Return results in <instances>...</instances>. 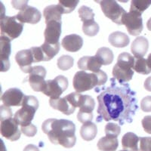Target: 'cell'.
I'll return each instance as SVG.
<instances>
[{
	"label": "cell",
	"instance_id": "cb8c5ba5",
	"mask_svg": "<svg viewBox=\"0 0 151 151\" xmlns=\"http://www.w3.org/2000/svg\"><path fill=\"white\" fill-rule=\"evenodd\" d=\"M97 146L101 151H116L118 148L119 141L117 137L105 136L98 141Z\"/></svg>",
	"mask_w": 151,
	"mask_h": 151
},
{
	"label": "cell",
	"instance_id": "9c48e42d",
	"mask_svg": "<svg viewBox=\"0 0 151 151\" xmlns=\"http://www.w3.org/2000/svg\"><path fill=\"white\" fill-rule=\"evenodd\" d=\"M122 24L125 25L129 33L137 36L143 30V19L141 14L134 12H129L123 16Z\"/></svg>",
	"mask_w": 151,
	"mask_h": 151
},
{
	"label": "cell",
	"instance_id": "f1b7e54d",
	"mask_svg": "<svg viewBox=\"0 0 151 151\" xmlns=\"http://www.w3.org/2000/svg\"><path fill=\"white\" fill-rule=\"evenodd\" d=\"M151 5V0H133L131 2V7L129 12H137L142 14L143 12L150 7Z\"/></svg>",
	"mask_w": 151,
	"mask_h": 151
},
{
	"label": "cell",
	"instance_id": "8d00e7d4",
	"mask_svg": "<svg viewBox=\"0 0 151 151\" xmlns=\"http://www.w3.org/2000/svg\"><path fill=\"white\" fill-rule=\"evenodd\" d=\"M12 118V113L9 106L2 105L0 107V120H5L8 119Z\"/></svg>",
	"mask_w": 151,
	"mask_h": 151
},
{
	"label": "cell",
	"instance_id": "30bf717a",
	"mask_svg": "<svg viewBox=\"0 0 151 151\" xmlns=\"http://www.w3.org/2000/svg\"><path fill=\"white\" fill-rule=\"evenodd\" d=\"M95 102L89 95H83L81 97L79 110L77 113V119L82 123L91 122L93 119L92 111L94 109Z\"/></svg>",
	"mask_w": 151,
	"mask_h": 151
},
{
	"label": "cell",
	"instance_id": "7402d4cb",
	"mask_svg": "<svg viewBox=\"0 0 151 151\" xmlns=\"http://www.w3.org/2000/svg\"><path fill=\"white\" fill-rule=\"evenodd\" d=\"M140 137L133 132H128L122 138V148L128 151H140L138 147Z\"/></svg>",
	"mask_w": 151,
	"mask_h": 151
},
{
	"label": "cell",
	"instance_id": "e0dca14e",
	"mask_svg": "<svg viewBox=\"0 0 151 151\" xmlns=\"http://www.w3.org/2000/svg\"><path fill=\"white\" fill-rule=\"evenodd\" d=\"M49 104L52 108L60 111L67 116L73 114L76 110V107L73 105L72 102L67 95L62 98L50 99Z\"/></svg>",
	"mask_w": 151,
	"mask_h": 151
},
{
	"label": "cell",
	"instance_id": "7a4b0ae2",
	"mask_svg": "<svg viewBox=\"0 0 151 151\" xmlns=\"http://www.w3.org/2000/svg\"><path fill=\"white\" fill-rule=\"evenodd\" d=\"M42 130L53 144H60L65 148L75 146L76 125L72 121L64 119H48L42 125Z\"/></svg>",
	"mask_w": 151,
	"mask_h": 151
},
{
	"label": "cell",
	"instance_id": "d6986e66",
	"mask_svg": "<svg viewBox=\"0 0 151 151\" xmlns=\"http://www.w3.org/2000/svg\"><path fill=\"white\" fill-rule=\"evenodd\" d=\"M61 45L67 52H76L83 47V40L79 35H67L62 40Z\"/></svg>",
	"mask_w": 151,
	"mask_h": 151
},
{
	"label": "cell",
	"instance_id": "44dd1931",
	"mask_svg": "<svg viewBox=\"0 0 151 151\" xmlns=\"http://www.w3.org/2000/svg\"><path fill=\"white\" fill-rule=\"evenodd\" d=\"M63 14L64 10L59 4L48 5L43 11V16L45 19V24L52 21L61 22V15Z\"/></svg>",
	"mask_w": 151,
	"mask_h": 151
},
{
	"label": "cell",
	"instance_id": "7c38bea8",
	"mask_svg": "<svg viewBox=\"0 0 151 151\" xmlns=\"http://www.w3.org/2000/svg\"><path fill=\"white\" fill-rule=\"evenodd\" d=\"M0 132L4 137L11 141H16L21 137V131L19 129L18 124L14 118L1 121Z\"/></svg>",
	"mask_w": 151,
	"mask_h": 151
},
{
	"label": "cell",
	"instance_id": "ba28073f",
	"mask_svg": "<svg viewBox=\"0 0 151 151\" xmlns=\"http://www.w3.org/2000/svg\"><path fill=\"white\" fill-rule=\"evenodd\" d=\"M68 85V79L65 76H58L54 79H49L45 82V88L42 93L50 97L51 99H58L67 89Z\"/></svg>",
	"mask_w": 151,
	"mask_h": 151
},
{
	"label": "cell",
	"instance_id": "60d3db41",
	"mask_svg": "<svg viewBox=\"0 0 151 151\" xmlns=\"http://www.w3.org/2000/svg\"><path fill=\"white\" fill-rule=\"evenodd\" d=\"M144 88L148 91H151V76L147 78L145 82H144Z\"/></svg>",
	"mask_w": 151,
	"mask_h": 151
},
{
	"label": "cell",
	"instance_id": "8992f818",
	"mask_svg": "<svg viewBox=\"0 0 151 151\" xmlns=\"http://www.w3.org/2000/svg\"><path fill=\"white\" fill-rule=\"evenodd\" d=\"M1 36L9 38L11 41L19 37L24 29V24L17 20L15 16H1L0 21Z\"/></svg>",
	"mask_w": 151,
	"mask_h": 151
},
{
	"label": "cell",
	"instance_id": "d6a6232c",
	"mask_svg": "<svg viewBox=\"0 0 151 151\" xmlns=\"http://www.w3.org/2000/svg\"><path fill=\"white\" fill-rule=\"evenodd\" d=\"M79 2L78 0H60L59 5L64 10V14H69L75 10Z\"/></svg>",
	"mask_w": 151,
	"mask_h": 151
},
{
	"label": "cell",
	"instance_id": "d590c367",
	"mask_svg": "<svg viewBox=\"0 0 151 151\" xmlns=\"http://www.w3.org/2000/svg\"><path fill=\"white\" fill-rule=\"evenodd\" d=\"M140 151H151V137H140Z\"/></svg>",
	"mask_w": 151,
	"mask_h": 151
},
{
	"label": "cell",
	"instance_id": "52a82bcc",
	"mask_svg": "<svg viewBox=\"0 0 151 151\" xmlns=\"http://www.w3.org/2000/svg\"><path fill=\"white\" fill-rule=\"evenodd\" d=\"M97 2L100 4L102 12L106 17H108L113 23L118 25H123L122 18L127 12L123 8L121 7V5L113 0L97 1Z\"/></svg>",
	"mask_w": 151,
	"mask_h": 151
},
{
	"label": "cell",
	"instance_id": "1f68e13d",
	"mask_svg": "<svg viewBox=\"0 0 151 151\" xmlns=\"http://www.w3.org/2000/svg\"><path fill=\"white\" fill-rule=\"evenodd\" d=\"M78 14L83 22L94 20V13L93 12V10L86 5H83L79 8Z\"/></svg>",
	"mask_w": 151,
	"mask_h": 151
},
{
	"label": "cell",
	"instance_id": "f546056e",
	"mask_svg": "<svg viewBox=\"0 0 151 151\" xmlns=\"http://www.w3.org/2000/svg\"><path fill=\"white\" fill-rule=\"evenodd\" d=\"M83 23V31L86 36H94L98 34L100 27L98 23L95 22L94 20Z\"/></svg>",
	"mask_w": 151,
	"mask_h": 151
},
{
	"label": "cell",
	"instance_id": "5bb4252c",
	"mask_svg": "<svg viewBox=\"0 0 151 151\" xmlns=\"http://www.w3.org/2000/svg\"><path fill=\"white\" fill-rule=\"evenodd\" d=\"M62 22L52 21L46 23V28L44 32L45 42L49 44H58L61 35Z\"/></svg>",
	"mask_w": 151,
	"mask_h": 151
},
{
	"label": "cell",
	"instance_id": "2e32d148",
	"mask_svg": "<svg viewBox=\"0 0 151 151\" xmlns=\"http://www.w3.org/2000/svg\"><path fill=\"white\" fill-rule=\"evenodd\" d=\"M12 52L11 40L5 36L0 37V59H1V71L6 72L10 68L9 56Z\"/></svg>",
	"mask_w": 151,
	"mask_h": 151
},
{
	"label": "cell",
	"instance_id": "4dcf8cb0",
	"mask_svg": "<svg viewBox=\"0 0 151 151\" xmlns=\"http://www.w3.org/2000/svg\"><path fill=\"white\" fill-rule=\"evenodd\" d=\"M74 59L70 55H62L58 59V67L63 71L68 70L73 67Z\"/></svg>",
	"mask_w": 151,
	"mask_h": 151
},
{
	"label": "cell",
	"instance_id": "277c9868",
	"mask_svg": "<svg viewBox=\"0 0 151 151\" xmlns=\"http://www.w3.org/2000/svg\"><path fill=\"white\" fill-rule=\"evenodd\" d=\"M39 101L33 95H25L23 101L22 107L14 114V120L21 126L31 123L35 113L39 108Z\"/></svg>",
	"mask_w": 151,
	"mask_h": 151
},
{
	"label": "cell",
	"instance_id": "5b68a950",
	"mask_svg": "<svg viewBox=\"0 0 151 151\" xmlns=\"http://www.w3.org/2000/svg\"><path fill=\"white\" fill-rule=\"evenodd\" d=\"M12 5L17 10H20L16 15L17 20L22 24L28 23L36 24L40 22L42 18V14L37 9L27 5V2L24 1H13Z\"/></svg>",
	"mask_w": 151,
	"mask_h": 151
},
{
	"label": "cell",
	"instance_id": "603a6c76",
	"mask_svg": "<svg viewBox=\"0 0 151 151\" xmlns=\"http://www.w3.org/2000/svg\"><path fill=\"white\" fill-rule=\"evenodd\" d=\"M108 40L110 45L116 48H124L129 45L130 42V39L127 34L119 31H116L112 33L109 36Z\"/></svg>",
	"mask_w": 151,
	"mask_h": 151
},
{
	"label": "cell",
	"instance_id": "8fae6325",
	"mask_svg": "<svg viewBox=\"0 0 151 151\" xmlns=\"http://www.w3.org/2000/svg\"><path fill=\"white\" fill-rule=\"evenodd\" d=\"M46 70L42 66L33 67L32 70L29 73L28 82L33 91L42 92L45 86V78L46 76Z\"/></svg>",
	"mask_w": 151,
	"mask_h": 151
},
{
	"label": "cell",
	"instance_id": "ac0fdd59",
	"mask_svg": "<svg viewBox=\"0 0 151 151\" xmlns=\"http://www.w3.org/2000/svg\"><path fill=\"white\" fill-rule=\"evenodd\" d=\"M77 66L83 71L98 73L101 70L102 64L96 56H84L78 60Z\"/></svg>",
	"mask_w": 151,
	"mask_h": 151
},
{
	"label": "cell",
	"instance_id": "836d02e7",
	"mask_svg": "<svg viewBox=\"0 0 151 151\" xmlns=\"http://www.w3.org/2000/svg\"><path fill=\"white\" fill-rule=\"evenodd\" d=\"M121 132L120 126L117 124L109 122L105 126V133L106 136L113 137H117Z\"/></svg>",
	"mask_w": 151,
	"mask_h": 151
},
{
	"label": "cell",
	"instance_id": "6da1fadb",
	"mask_svg": "<svg viewBox=\"0 0 151 151\" xmlns=\"http://www.w3.org/2000/svg\"><path fill=\"white\" fill-rule=\"evenodd\" d=\"M94 91L99 94L97 122L113 120L122 125L133 122L138 106L136 92L131 89L129 84L111 78L108 86L95 88Z\"/></svg>",
	"mask_w": 151,
	"mask_h": 151
},
{
	"label": "cell",
	"instance_id": "4fadbf2b",
	"mask_svg": "<svg viewBox=\"0 0 151 151\" xmlns=\"http://www.w3.org/2000/svg\"><path fill=\"white\" fill-rule=\"evenodd\" d=\"M24 93L17 88H11L6 90L1 97L3 105L6 106H22L24 98Z\"/></svg>",
	"mask_w": 151,
	"mask_h": 151
},
{
	"label": "cell",
	"instance_id": "4316f807",
	"mask_svg": "<svg viewBox=\"0 0 151 151\" xmlns=\"http://www.w3.org/2000/svg\"><path fill=\"white\" fill-rule=\"evenodd\" d=\"M95 56L98 58L102 65H109V64H112L113 58H114L112 50L106 47H102V48H98Z\"/></svg>",
	"mask_w": 151,
	"mask_h": 151
},
{
	"label": "cell",
	"instance_id": "ab89813d",
	"mask_svg": "<svg viewBox=\"0 0 151 151\" xmlns=\"http://www.w3.org/2000/svg\"><path fill=\"white\" fill-rule=\"evenodd\" d=\"M141 124L144 131L151 134V116H146L141 121Z\"/></svg>",
	"mask_w": 151,
	"mask_h": 151
},
{
	"label": "cell",
	"instance_id": "d4e9b609",
	"mask_svg": "<svg viewBox=\"0 0 151 151\" xmlns=\"http://www.w3.org/2000/svg\"><path fill=\"white\" fill-rule=\"evenodd\" d=\"M98 133V128L94 122L84 123L80 129V135L83 140L86 141H92L95 138Z\"/></svg>",
	"mask_w": 151,
	"mask_h": 151
},
{
	"label": "cell",
	"instance_id": "b9f144b4",
	"mask_svg": "<svg viewBox=\"0 0 151 151\" xmlns=\"http://www.w3.org/2000/svg\"><path fill=\"white\" fill-rule=\"evenodd\" d=\"M23 151H40V149L38 147H36V145H33V144H28L25 147V148L24 149Z\"/></svg>",
	"mask_w": 151,
	"mask_h": 151
},
{
	"label": "cell",
	"instance_id": "ffe728a7",
	"mask_svg": "<svg viewBox=\"0 0 151 151\" xmlns=\"http://www.w3.org/2000/svg\"><path fill=\"white\" fill-rule=\"evenodd\" d=\"M149 48V42L144 36L137 37L132 42L131 51L134 58H143L146 55Z\"/></svg>",
	"mask_w": 151,
	"mask_h": 151
},
{
	"label": "cell",
	"instance_id": "74e56055",
	"mask_svg": "<svg viewBox=\"0 0 151 151\" xmlns=\"http://www.w3.org/2000/svg\"><path fill=\"white\" fill-rule=\"evenodd\" d=\"M32 51V53L34 58V63H38L40 61H44V58H43L42 52L40 47H32L30 48Z\"/></svg>",
	"mask_w": 151,
	"mask_h": 151
},
{
	"label": "cell",
	"instance_id": "e575fe53",
	"mask_svg": "<svg viewBox=\"0 0 151 151\" xmlns=\"http://www.w3.org/2000/svg\"><path fill=\"white\" fill-rule=\"evenodd\" d=\"M21 132L27 137H33L37 133V128L33 124L30 123L27 125L21 126Z\"/></svg>",
	"mask_w": 151,
	"mask_h": 151
},
{
	"label": "cell",
	"instance_id": "f6af8a7d",
	"mask_svg": "<svg viewBox=\"0 0 151 151\" xmlns=\"http://www.w3.org/2000/svg\"><path fill=\"white\" fill-rule=\"evenodd\" d=\"M119 151H128V150H119Z\"/></svg>",
	"mask_w": 151,
	"mask_h": 151
},
{
	"label": "cell",
	"instance_id": "7bdbcfd3",
	"mask_svg": "<svg viewBox=\"0 0 151 151\" xmlns=\"http://www.w3.org/2000/svg\"><path fill=\"white\" fill-rule=\"evenodd\" d=\"M147 27L148 30L151 31V17L148 20L147 23Z\"/></svg>",
	"mask_w": 151,
	"mask_h": 151
},
{
	"label": "cell",
	"instance_id": "f35d334b",
	"mask_svg": "<svg viewBox=\"0 0 151 151\" xmlns=\"http://www.w3.org/2000/svg\"><path fill=\"white\" fill-rule=\"evenodd\" d=\"M141 108L144 112H151V96H147L141 101Z\"/></svg>",
	"mask_w": 151,
	"mask_h": 151
},
{
	"label": "cell",
	"instance_id": "ee69618b",
	"mask_svg": "<svg viewBox=\"0 0 151 151\" xmlns=\"http://www.w3.org/2000/svg\"><path fill=\"white\" fill-rule=\"evenodd\" d=\"M147 63H148V65H149V67L151 68V53L148 55Z\"/></svg>",
	"mask_w": 151,
	"mask_h": 151
},
{
	"label": "cell",
	"instance_id": "9a60e30c",
	"mask_svg": "<svg viewBox=\"0 0 151 151\" xmlns=\"http://www.w3.org/2000/svg\"><path fill=\"white\" fill-rule=\"evenodd\" d=\"M15 60L21 70L25 73H29L32 70V64L34 63V58L31 49L21 50L15 55Z\"/></svg>",
	"mask_w": 151,
	"mask_h": 151
},
{
	"label": "cell",
	"instance_id": "3957f363",
	"mask_svg": "<svg viewBox=\"0 0 151 151\" xmlns=\"http://www.w3.org/2000/svg\"><path fill=\"white\" fill-rule=\"evenodd\" d=\"M107 79V75L102 70L92 73H88L86 71L81 70L75 74L73 83L76 92L81 93L98 86H104Z\"/></svg>",
	"mask_w": 151,
	"mask_h": 151
},
{
	"label": "cell",
	"instance_id": "484cf974",
	"mask_svg": "<svg viewBox=\"0 0 151 151\" xmlns=\"http://www.w3.org/2000/svg\"><path fill=\"white\" fill-rule=\"evenodd\" d=\"M42 52L43 58H44V61H49L52 60L55 55L58 54L60 51V43L58 44H49V43L45 42L40 46Z\"/></svg>",
	"mask_w": 151,
	"mask_h": 151
},
{
	"label": "cell",
	"instance_id": "83f0119b",
	"mask_svg": "<svg viewBox=\"0 0 151 151\" xmlns=\"http://www.w3.org/2000/svg\"><path fill=\"white\" fill-rule=\"evenodd\" d=\"M134 70L137 73L148 75L151 73V68L148 65L147 60L144 58H134Z\"/></svg>",
	"mask_w": 151,
	"mask_h": 151
}]
</instances>
